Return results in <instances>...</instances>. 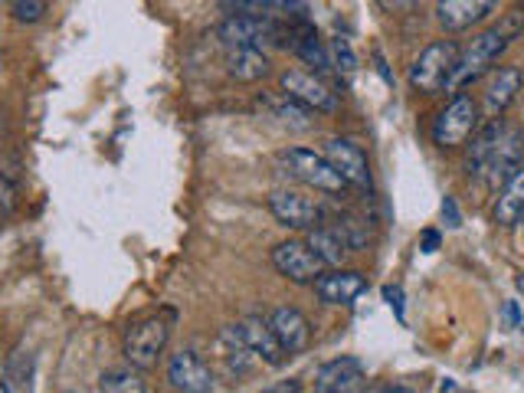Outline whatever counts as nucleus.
Segmentation results:
<instances>
[{
    "label": "nucleus",
    "mask_w": 524,
    "mask_h": 393,
    "mask_svg": "<svg viewBox=\"0 0 524 393\" xmlns=\"http://www.w3.org/2000/svg\"><path fill=\"white\" fill-rule=\"evenodd\" d=\"M521 23H524V14L521 10H515V14L508 17L505 27H492V30L479 33V37L472 40L469 50L456 59V69H452V76L446 82V92L462 95V89L472 86L475 79H482L488 73V66H492L495 59L508 50V43L518 37Z\"/></svg>",
    "instance_id": "f257e3e1"
},
{
    "label": "nucleus",
    "mask_w": 524,
    "mask_h": 393,
    "mask_svg": "<svg viewBox=\"0 0 524 393\" xmlns=\"http://www.w3.org/2000/svg\"><path fill=\"white\" fill-rule=\"evenodd\" d=\"M456 59H459V46L452 40H436L430 43L426 50L413 59L410 66V86L423 95H436L446 89V82L456 69Z\"/></svg>",
    "instance_id": "f03ea898"
},
{
    "label": "nucleus",
    "mask_w": 524,
    "mask_h": 393,
    "mask_svg": "<svg viewBox=\"0 0 524 393\" xmlns=\"http://www.w3.org/2000/svg\"><path fill=\"white\" fill-rule=\"evenodd\" d=\"M168 338H171V325L168 318L161 315H148L135 321L128 331H125V357L135 371H148V367L158 364V357L168 348Z\"/></svg>",
    "instance_id": "7ed1b4c3"
},
{
    "label": "nucleus",
    "mask_w": 524,
    "mask_h": 393,
    "mask_svg": "<svg viewBox=\"0 0 524 393\" xmlns=\"http://www.w3.org/2000/svg\"><path fill=\"white\" fill-rule=\"evenodd\" d=\"M279 164L285 168V174H292L295 181H302L308 187L321 190V194H341L344 184L341 174L331 168V164L325 161V154H315L308 148H289L279 154Z\"/></svg>",
    "instance_id": "20e7f679"
},
{
    "label": "nucleus",
    "mask_w": 524,
    "mask_h": 393,
    "mask_svg": "<svg viewBox=\"0 0 524 393\" xmlns=\"http://www.w3.org/2000/svg\"><path fill=\"white\" fill-rule=\"evenodd\" d=\"M220 40L230 46V50H262V46H279L282 43V27L276 20L266 17H249V14H236L217 30Z\"/></svg>",
    "instance_id": "39448f33"
},
{
    "label": "nucleus",
    "mask_w": 524,
    "mask_h": 393,
    "mask_svg": "<svg viewBox=\"0 0 524 393\" xmlns=\"http://www.w3.org/2000/svg\"><path fill=\"white\" fill-rule=\"evenodd\" d=\"M479 125V105L469 95H456L443 112H439L433 125V141L439 148H459L462 141H469V135Z\"/></svg>",
    "instance_id": "423d86ee"
},
{
    "label": "nucleus",
    "mask_w": 524,
    "mask_h": 393,
    "mask_svg": "<svg viewBox=\"0 0 524 393\" xmlns=\"http://www.w3.org/2000/svg\"><path fill=\"white\" fill-rule=\"evenodd\" d=\"M279 86H282L285 99L299 102L308 112H335L338 109V95L328 89V82L315 73H305V69H289V73H282Z\"/></svg>",
    "instance_id": "0eeeda50"
},
{
    "label": "nucleus",
    "mask_w": 524,
    "mask_h": 393,
    "mask_svg": "<svg viewBox=\"0 0 524 393\" xmlns=\"http://www.w3.org/2000/svg\"><path fill=\"white\" fill-rule=\"evenodd\" d=\"M272 266L279 276H285L295 285H315L318 276H325V266L315 259V253L299 240H285L272 246Z\"/></svg>",
    "instance_id": "6e6552de"
},
{
    "label": "nucleus",
    "mask_w": 524,
    "mask_h": 393,
    "mask_svg": "<svg viewBox=\"0 0 524 393\" xmlns=\"http://www.w3.org/2000/svg\"><path fill=\"white\" fill-rule=\"evenodd\" d=\"M230 331L236 338H240V344L256 357V361L269 364V367H282L285 364V351L279 348L276 335H272L269 321L262 318H243L236 321V325H230Z\"/></svg>",
    "instance_id": "1a4fd4ad"
},
{
    "label": "nucleus",
    "mask_w": 524,
    "mask_h": 393,
    "mask_svg": "<svg viewBox=\"0 0 524 393\" xmlns=\"http://www.w3.org/2000/svg\"><path fill=\"white\" fill-rule=\"evenodd\" d=\"M325 161L341 174L344 184H354L361 190H371V168H367L364 151L348 138H331L325 145Z\"/></svg>",
    "instance_id": "9d476101"
},
{
    "label": "nucleus",
    "mask_w": 524,
    "mask_h": 393,
    "mask_svg": "<svg viewBox=\"0 0 524 393\" xmlns=\"http://www.w3.org/2000/svg\"><path fill=\"white\" fill-rule=\"evenodd\" d=\"M266 321H269L272 335H276V341H279V348L285 351V357L302 354L308 344H312V325H308V318L299 312V308L282 305Z\"/></svg>",
    "instance_id": "9b49d317"
},
{
    "label": "nucleus",
    "mask_w": 524,
    "mask_h": 393,
    "mask_svg": "<svg viewBox=\"0 0 524 393\" xmlns=\"http://www.w3.org/2000/svg\"><path fill=\"white\" fill-rule=\"evenodd\" d=\"M269 210L282 226H292V230H315V223H321V207L295 190H272Z\"/></svg>",
    "instance_id": "f8f14e48"
},
{
    "label": "nucleus",
    "mask_w": 524,
    "mask_h": 393,
    "mask_svg": "<svg viewBox=\"0 0 524 393\" xmlns=\"http://www.w3.org/2000/svg\"><path fill=\"white\" fill-rule=\"evenodd\" d=\"M168 380L177 393H210L213 390V371L204 364V357L194 351H181L171 357Z\"/></svg>",
    "instance_id": "ddd939ff"
},
{
    "label": "nucleus",
    "mask_w": 524,
    "mask_h": 393,
    "mask_svg": "<svg viewBox=\"0 0 524 393\" xmlns=\"http://www.w3.org/2000/svg\"><path fill=\"white\" fill-rule=\"evenodd\" d=\"M364 384V364L357 357H335L315 371V393H357Z\"/></svg>",
    "instance_id": "4468645a"
},
{
    "label": "nucleus",
    "mask_w": 524,
    "mask_h": 393,
    "mask_svg": "<svg viewBox=\"0 0 524 393\" xmlns=\"http://www.w3.org/2000/svg\"><path fill=\"white\" fill-rule=\"evenodd\" d=\"M521 154H524V135L518 128H502V135H498V145L492 151V158H488V168H485V177L492 184H502L511 174L521 168Z\"/></svg>",
    "instance_id": "2eb2a0df"
},
{
    "label": "nucleus",
    "mask_w": 524,
    "mask_h": 393,
    "mask_svg": "<svg viewBox=\"0 0 524 393\" xmlns=\"http://www.w3.org/2000/svg\"><path fill=\"white\" fill-rule=\"evenodd\" d=\"M364 289H367V279L354 269L325 272V276H318L315 282V295L325 305H351L357 295H364Z\"/></svg>",
    "instance_id": "dca6fc26"
},
{
    "label": "nucleus",
    "mask_w": 524,
    "mask_h": 393,
    "mask_svg": "<svg viewBox=\"0 0 524 393\" xmlns=\"http://www.w3.org/2000/svg\"><path fill=\"white\" fill-rule=\"evenodd\" d=\"M521 92V73L515 66H498L492 76H488V86H485V99H482V109L485 115L498 122V115H502L511 102H515V95Z\"/></svg>",
    "instance_id": "f3484780"
},
{
    "label": "nucleus",
    "mask_w": 524,
    "mask_h": 393,
    "mask_svg": "<svg viewBox=\"0 0 524 393\" xmlns=\"http://www.w3.org/2000/svg\"><path fill=\"white\" fill-rule=\"evenodd\" d=\"M488 10L492 4H485V0H443V4H436V20L443 23V30L459 33L488 17Z\"/></svg>",
    "instance_id": "a211bd4d"
},
{
    "label": "nucleus",
    "mask_w": 524,
    "mask_h": 393,
    "mask_svg": "<svg viewBox=\"0 0 524 393\" xmlns=\"http://www.w3.org/2000/svg\"><path fill=\"white\" fill-rule=\"evenodd\" d=\"M305 246L312 249L315 259L321 262V266H341L344 259H348V243L341 240V233L335 230V226H315V230H308V240Z\"/></svg>",
    "instance_id": "6ab92c4d"
},
{
    "label": "nucleus",
    "mask_w": 524,
    "mask_h": 393,
    "mask_svg": "<svg viewBox=\"0 0 524 393\" xmlns=\"http://www.w3.org/2000/svg\"><path fill=\"white\" fill-rule=\"evenodd\" d=\"M521 217H524V164L505 181L502 194H498V204H495V223L515 226Z\"/></svg>",
    "instance_id": "aec40b11"
},
{
    "label": "nucleus",
    "mask_w": 524,
    "mask_h": 393,
    "mask_svg": "<svg viewBox=\"0 0 524 393\" xmlns=\"http://www.w3.org/2000/svg\"><path fill=\"white\" fill-rule=\"evenodd\" d=\"M226 73L236 82H259L269 76V56L262 50H230L226 53Z\"/></svg>",
    "instance_id": "412c9836"
},
{
    "label": "nucleus",
    "mask_w": 524,
    "mask_h": 393,
    "mask_svg": "<svg viewBox=\"0 0 524 393\" xmlns=\"http://www.w3.org/2000/svg\"><path fill=\"white\" fill-rule=\"evenodd\" d=\"M498 135H502V125L492 122V125L482 128L479 135L472 138V148H469V158H466L469 177H485L488 158H492V151H495V145H498Z\"/></svg>",
    "instance_id": "4be33fe9"
},
{
    "label": "nucleus",
    "mask_w": 524,
    "mask_h": 393,
    "mask_svg": "<svg viewBox=\"0 0 524 393\" xmlns=\"http://www.w3.org/2000/svg\"><path fill=\"white\" fill-rule=\"evenodd\" d=\"M99 390L102 393H148V384L135 367H115V371L102 374Z\"/></svg>",
    "instance_id": "5701e85b"
},
{
    "label": "nucleus",
    "mask_w": 524,
    "mask_h": 393,
    "mask_svg": "<svg viewBox=\"0 0 524 393\" xmlns=\"http://www.w3.org/2000/svg\"><path fill=\"white\" fill-rule=\"evenodd\" d=\"M295 53H299L308 66H315L318 73H328L331 69V59H328V53H325V46L318 43V37L315 33H305V37L295 43Z\"/></svg>",
    "instance_id": "b1692460"
},
{
    "label": "nucleus",
    "mask_w": 524,
    "mask_h": 393,
    "mask_svg": "<svg viewBox=\"0 0 524 393\" xmlns=\"http://www.w3.org/2000/svg\"><path fill=\"white\" fill-rule=\"evenodd\" d=\"M269 105H272V115L282 118V122L289 125V128H299V131H302V128L312 125V122H308V118H305V112H308V109H302L299 102L285 99V95H282V99H272Z\"/></svg>",
    "instance_id": "393cba45"
},
{
    "label": "nucleus",
    "mask_w": 524,
    "mask_h": 393,
    "mask_svg": "<svg viewBox=\"0 0 524 393\" xmlns=\"http://www.w3.org/2000/svg\"><path fill=\"white\" fill-rule=\"evenodd\" d=\"M331 53H335V63H331V66H338V73H344V76H354L357 59H354V53H351L348 40L338 37L335 43H331Z\"/></svg>",
    "instance_id": "a878e982"
},
{
    "label": "nucleus",
    "mask_w": 524,
    "mask_h": 393,
    "mask_svg": "<svg viewBox=\"0 0 524 393\" xmlns=\"http://www.w3.org/2000/svg\"><path fill=\"white\" fill-rule=\"evenodd\" d=\"M10 14H14L20 23H37L46 14V4L43 0H20V4L10 7Z\"/></svg>",
    "instance_id": "bb28decb"
},
{
    "label": "nucleus",
    "mask_w": 524,
    "mask_h": 393,
    "mask_svg": "<svg viewBox=\"0 0 524 393\" xmlns=\"http://www.w3.org/2000/svg\"><path fill=\"white\" fill-rule=\"evenodd\" d=\"M14 204H17L14 184H10L7 177H0V220H4V217H10V213H14Z\"/></svg>",
    "instance_id": "cd10ccee"
},
{
    "label": "nucleus",
    "mask_w": 524,
    "mask_h": 393,
    "mask_svg": "<svg viewBox=\"0 0 524 393\" xmlns=\"http://www.w3.org/2000/svg\"><path fill=\"white\" fill-rule=\"evenodd\" d=\"M384 295H387V302H390L393 312H397V318H403V292L397 289V285H387Z\"/></svg>",
    "instance_id": "c85d7f7f"
},
{
    "label": "nucleus",
    "mask_w": 524,
    "mask_h": 393,
    "mask_svg": "<svg viewBox=\"0 0 524 393\" xmlns=\"http://www.w3.org/2000/svg\"><path fill=\"white\" fill-rule=\"evenodd\" d=\"M262 393H302V390H299V384H295V380H282V384L262 390Z\"/></svg>",
    "instance_id": "c756f323"
},
{
    "label": "nucleus",
    "mask_w": 524,
    "mask_h": 393,
    "mask_svg": "<svg viewBox=\"0 0 524 393\" xmlns=\"http://www.w3.org/2000/svg\"><path fill=\"white\" fill-rule=\"evenodd\" d=\"M443 217H449V226H459V213H456V204H452V197L443 200Z\"/></svg>",
    "instance_id": "7c9ffc66"
},
{
    "label": "nucleus",
    "mask_w": 524,
    "mask_h": 393,
    "mask_svg": "<svg viewBox=\"0 0 524 393\" xmlns=\"http://www.w3.org/2000/svg\"><path fill=\"white\" fill-rule=\"evenodd\" d=\"M436 246H439V236H436L433 230H426V233H423V246H420V249H423V253H436Z\"/></svg>",
    "instance_id": "2f4dec72"
},
{
    "label": "nucleus",
    "mask_w": 524,
    "mask_h": 393,
    "mask_svg": "<svg viewBox=\"0 0 524 393\" xmlns=\"http://www.w3.org/2000/svg\"><path fill=\"white\" fill-rule=\"evenodd\" d=\"M505 315L511 318V325H518V321H521V318H518V308H515V302H508V305H505Z\"/></svg>",
    "instance_id": "473e14b6"
},
{
    "label": "nucleus",
    "mask_w": 524,
    "mask_h": 393,
    "mask_svg": "<svg viewBox=\"0 0 524 393\" xmlns=\"http://www.w3.org/2000/svg\"><path fill=\"white\" fill-rule=\"evenodd\" d=\"M387 393H413V390H387Z\"/></svg>",
    "instance_id": "72a5a7b5"
},
{
    "label": "nucleus",
    "mask_w": 524,
    "mask_h": 393,
    "mask_svg": "<svg viewBox=\"0 0 524 393\" xmlns=\"http://www.w3.org/2000/svg\"><path fill=\"white\" fill-rule=\"evenodd\" d=\"M443 393H456V390H452V387H446V390H443Z\"/></svg>",
    "instance_id": "f704fd0d"
},
{
    "label": "nucleus",
    "mask_w": 524,
    "mask_h": 393,
    "mask_svg": "<svg viewBox=\"0 0 524 393\" xmlns=\"http://www.w3.org/2000/svg\"><path fill=\"white\" fill-rule=\"evenodd\" d=\"M521 220H524V217H521Z\"/></svg>",
    "instance_id": "c9c22d12"
}]
</instances>
